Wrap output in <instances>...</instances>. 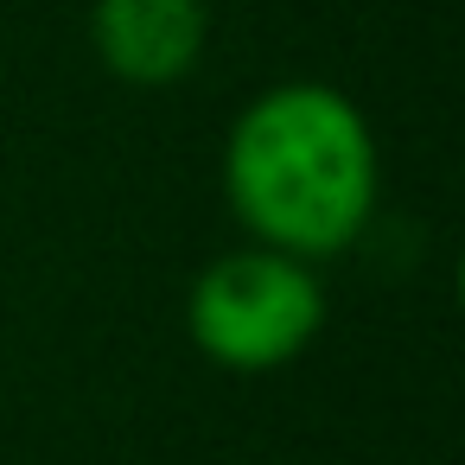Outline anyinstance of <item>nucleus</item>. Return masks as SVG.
<instances>
[{
    "label": "nucleus",
    "instance_id": "obj_3",
    "mask_svg": "<svg viewBox=\"0 0 465 465\" xmlns=\"http://www.w3.org/2000/svg\"><path fill=\"white\" fill-rule=\"evenodd\" d=\"M90 45L109 77L134 90H166L198 71L211 45V7L204 0H96Z\"/></svg>",
    "mask_w": 465,
    "mask_h": 465
},
{
    "label": "nucleus",
    "instance_id": "obj_2",
    "mask_svg": "<svg viewBox=\"0 0 465 465\" xmlns=\"http://www.w3.org/2000/svg\"><path fill=\"white\" fill-rule=\"evenodd\" d=\"M325 325V281L312 262L242 242L217 255L192 293H185V331L192 344L236 376L287 370Z\"/></svg>",
    "mask_w": 465,
    "mask_h": 465
},
{
    "label": "nucleus",
    "instance_id": "obj_1",
    "mask_svg": "<svg viewBox=\"0 0 465 465\" xmlns=\"http://www.w3.org/2000/svg\"><path fill=\"white\" fill-rule=\"evenodd\" d=\"M382 192V153L363 109L331 84H274L242 103L223 141V198L249 242L331 262L344 255Z\"/></svg>",
    "mask_w": 465,
    "mask_h": 465
}]
</instances>
